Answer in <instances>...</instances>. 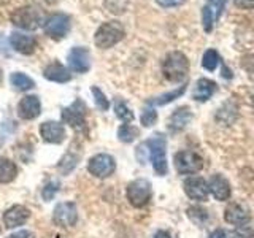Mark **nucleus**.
Masks as SVG:
<instances>
[{
	"instance_id": "f257e3e1",
	"label": "nucleus",
	"mask_w": 254,
	"mask_h": 238,
	"mask_svg": "<svg viewBox=\"0 0 254 238\" xmlns=\"http://www.w3.org/2000/svg\"><path fill=\"white\" fill-rule=\"evenodd\" d=\"M189 70V60L183 53L172 51L162 60V73L167 81L181 83L185 81Z\"/></svg>"
},
{
	"instance_id": "f03ea898",
	"label": "nucleus",
	"mask_w": 254,
	"mask_h": 238,
	"mask_svg": "<svg viewBox=\"0 0 254 238\" xmlns=\"http://www.w3.org/2000/svg\"><path fill=\"white\" fill-rule=\"evenodd\" d=\"M145 146L148 149V154L151 162H153V169L159 177H165L169 172V165H167V140L164 135L156 133L151 138L145 141Z\"/></svg>"
},
{
	"instance_id": "7ed1b4c3",
	"label": "nucleus",
	"mask_w": 254,
	"mask_h": 238,
	"mask_svg": "<svg viewBox=\"0 0 254 238\" xmlns=\"http://www.w3.org/2000/svg\"><path fill=\"white\" fill-rule=\"evenodd\" d=\"M126 35V30L119 21H107L95 30L94 43L100 50H110L115 45H118Z\"/></svg>"
},
{
	"instance_id": "20e7f679",
	"label": "nucleus",
	"mask_w": 254,
	"mask_h": 238,
	"mask_svg": "<svg viewBox=\"0 0 254 238\" xmlns=\"http://www.w3.org/2000/svg\"><path fill=\"white\" fill-rule=\"evenodd\" d=\"M45 19L46 18H45L43 11L34 5L21 6L11 13V22L16 27H19L22 30H35L40 26H43Z\"/></svg>"
},
{
	"instance_id": "39448f33",
	"label": "nucleus",
	"mask_w": 254,
	"mask_h": 238,
	"mask_svg": "<svg viewBox=\"0 0 254 238\" xmlns=\"http://www.w3.org/2000/svg\"><path fill=\"white\" fill-rule=\"evenodd\" d=\"M62 121L68 124L76 132H87L86 125V105L83 100L76 99L70 107L62 110Z\"/></svg>"
},
{
	"instance_id": "423d86ee",
	"label": "nucleus",
	"mask_w": 254,
	"mask_h": 238,
	"mask_svg": "<svg viewBox=\"0 0 254 238\" xmlns=\"http://www.w3.org/2000/svg\"><path fill=\"white\" fill-rule=\"evenodd\" d=\"M70 26H71L70 16L64 14V13H54L45 19L43 30L48 37L58 42V40H62L67 37V34L70 32Z\"/></svg>"
},
{
	"instance_id": "0eeeda50",
	"label": "nucleus",
	"mask_w": 254,
	"mask_h": 238,
	"mask_svg": "<svg viewBox=\"0 0 254 238\" xmlns=\"http://www.w3.org/2000/svg\"><path fill=\"white\" fill-rule=\"evenodd\" d=\"M127 200L135 208H143L151 200V182L148 179H135L127 186Z\"/></svg>"
},
{
	"instance_id": "6e6552de",
	"label": "nucleus",
	"mask_w": 254,
	"mask_h": 238,
	"mask_svg": "<svg viewBox=\"0 0 254 238\" xmlns=\"http://www.w3.org/2000/svg\"><path fill=\"white\" fill-rule=\"evenodd\" d=\"M115 170H116L115 157L105 153L95 154L87 162V172L95 178H108L115 173Z\"/></svg>"
},
{
	"instance_id": "1a4fd4ad",
	"label": "nucleus",
	"mask_w": 254,
	"mask_h": 238,
	"mask_svg": "<svg viewBox=\"0 0 254 238\" xmlns=\"http://www.w3.org/2000/svg\"><path fill=\"white\" fill-rule=\"evenodd\" d=\"M175 167L181 175H194L202 170V157L194 151H180L175 156Z\"/></svg>"
},
{
	"instance_id": "9d476101",
	"label": "nucleus",
	"mask_w": 254,
	"mask_h": 238,
	"mask_svg": "<svg viewBox=\"0 0 254 238\" xmlns=\"http://www.w3.org/2000/svg\"><path fill=\"white\" fill-rule=\"evenodd\" d=\"M53 221L59 227H71L78 221V210L73 202H62L56 205L53 211Z\"/></svg>"
},
{
	"instance_id": "9b49d317",
	"label": "nucleus",
	"mask_w": 254,
	"mask_h": 238,
	"mask_svg": "<svg viewBox=\"0 0 254 238\" xmlns=\"http://www.w3.org/2000/svg\"><path fill=\"white\" fill-rule=\"evenodd\" d=\"M67 63L70 70L76 73H86L91 70V53L84 46H75L71 48L67 56Z\"/></svg>"
},
{
	"instance_id": "f8f14e48",
	"label": "nucleus",
	"mask_w": 254,
	"mask_h": 238,
	"mask_svg": "<svg viewBox=\"0 0 254 238\" xmlns=\"http://www.w3.org/2000/svg\"><path fill=\"white\" fill-rule=\"evenodd\" d=\"M18 116L24 121H32L42 113V102L38 95H24L18 103Z\"/></svg>"
},
{
	"instance_id": "ddd939ff",
	"label": "nucleus",
	"mask_w": 254,
	"mask_h": 238,
	"mask_svg": "<svg viewBox=\"0 0 254 238\" xmlns=\"http://www.w3.org/2000/svg\"><path fill=\"white\" fill-rule=\"evenodd\" d=\"M40 135L46 143L61 145L65 140V127L58 121H45L40 125Z\"/></svg>"
},
{
	"instance_id": "4468645a",
	"label": "nucleus",
	"mask_w": 254,
	"mask_h": 238,
	"mask_svg": "<svg viewBox=\"0 0 254 238\" xmlns=\"http://www.w3.org/2000/svg\"><path fill=\"white\" fill-rule=\"evenodd\" d=\"M10 45L16 53L30 56L37 50V38L34 35L22 34V32H13L10 35Z\"/></svg>"
},
{
	"instance_id": "2eb2a0df",
	"label": "nucleus",
	"mask_w": 254,
	"mask_h": 238,
	"mask_svg": "<svg viewBox=\"0 0 254 238\" xmlns=\"http://www.w3.org/2000/svg\"><path fill=\"white\" fill-rule=\"evenodd\" d=\"M30 216V211L22 205H13L3 213V226L6 229H16L24 226Z\"/></svg>"
},
{
	"instance_id": "dca6fc26",
	"label": "nucleus",
	"mask_w": 254,
	"mask_h": 238,
	"mask_svg": "<svg viewBox=\"0 0 254 238\" xmlns=\"http://www.w3.org/2000/svg\"><path fill=\"white\" fill-rule=\"evenodd\" d=\"M185 190L192 200L205 202L208 198V184L203 178H188L185 181Z\"/></svg>"
},
{
	"instance_id": "f3484780",
	"label": "nucleus",
	"mask_w": 254,
	"mask_h": 238,
	"mask_svg": "<svg viewBox=\"0 0 254 238\" xmlns=\"http://www.w3.org/2000/svg\"><path fill=\"white\" fill-rule=\"evenodd\" d=\"M43 76L48 79V81H53V83H59V84H64V83H68L71 79V73L70 70L62 65L61 62L54 60L51 62L50 65H46L45 70H43Z\"/></svg>"
},
{
	"instance_id": "a211bd4d",
	"label": "nucleus",
	"mask_w": 254,
	"mask_h": 238,
	"mask_svg": "<svg viewBox=\"0 0 254 238\" xmlns=\"http://www.w3.org/2000/svg\"><path fill=\"white\" fill-rule=\"evenodd\" d=\"M224 219L229 224H235V226H245L246 222H250L251 219V213L242 206L240 203H230L227 206V210L224 211Z\"/></svg>"
},
{
	"instance_id": "6ab92c4d",
	"label": "nucleus",
	"mask_w": 254,
	"mask_h": 238,
	"mask_svg": "<svg viewBox=\"0 0 254 238\" xmlns=\"http://www.w3.org/2000/svg\"><path fill=\"white\" fill-rule=\"evenodd\" d=\"M208 190L219 202H224L230 197V184L224 177H221V175H213V177L210 178Z\"/></svg>"
},
{
	"instance_id": "aec40b11",
	"label": "nucleus",
	"mask_w": 254,
	"mask_h": 238,
	"mask_svg": "<svg viewBox=\"0 0 254 238\" xmlns=\"http://www.w3.org/2000/svg\"><path fill=\"white\" fill-rule=\"evenodd\" d=\"M190 119H192V113H190V110L188 107L178 108L177 111H173L169 118V130L173 133L181 132L183 129H186V125L190 122Z\"/></svg>"
},
{
	"instance_id": "412c9836",
	"label": "nucleus",
	"mask_w": 254,
	"mask_h": 238,
	"mask_svg": "<svg viewBox=\"0 0 254 238\" xmlns=\"http://www.w3.org/2000/svg\"><path fill=\"white\" fill-rule=\"evenodd\" d=\"M214 92H216V83L211 81L208 78H202V79H198L194 87L192 99L197 102H206Z\"/></svg>"
},
{
	"instance_id": "4be33fe9",
	"label": "nucleus",
	"mask_w": 254,
	"mask_h": 238,
	"mask_svg": "<svg viewBox=\"0 0 254 238\" xmlns=\"http://www.w3.org/2000/svg\"><path fill=\"white\" fill-rule=\"evenodd\" d=\"M18 177V167L6 157H0V184H8Z\"/></svg>"
},
{
	"instance_id": "5701e85b",
	"label": "nucleus",
	"mask_w": 254,
	"mask_h": 238,
	"mask_svg": "<svg viewBox=\"0 0 254 238\" xmlns=\"http://www.w3.org/2000/svg\"><path fill=\"white\" fill-rule=\"evenodd\" d=\"M10 83L13 86L14 91L18 92H26L29 89H34L35 87V81L30 76H27L22 71H14V73L10 75Z\"/></svg>"
},
{
	"instance_id": "b1692460",
	"label": "nucleus",
	"mask_w": 254,
	"mask_h": 238,
	"mask_svg": "<svg viewBox=\"0 0 254 238\" xmlns=\"http://www.w3.org/2000/svg\"><path fill=\"white\" fill-rule=\"evenodd\" d=\"M185 91H186V84H183V86L178 87V89L170 91V92H165V94H162V95H159V97H156V99H153V100H149V103H151V105H167V103L173 102L175 99L181 97V95L185 94Z\"/></svg>"
},
{
	"instance_id": "393cba45",
	"label": "nucleus",
	"mask_w": 254,
	"mask_h": 238,
	"mask_svg": "<svg viewBox=\"0 0 254 238\" xmlns=\"http://www.w3.org/2000/svg\"><path fill=\"white\" fill-rule=\"evenodd\" d=\"M137 137H138V129L133 127L132 124H123L118 129V138L123 143H132Z\"/></svg>"
},
{
	"instance_id": "a878e982",
	"label": "nucleus",
	"mask_w": 254,
	"mask_h": 238,
	"mask_svg": "<svg viewBox=\"0 0 254 238\" xmlns=\"http://www.w3.org/2000/svg\"><path fill=\"white\" fill-rule=\"evenodd\" d=\"M115 113L116 116L121 119L123 122L126 124H129L133 121V113H132V110L127 107V103L124 100H116L115 102Z\"/></svg>"
},
{
	"instance_id": "bb28decb",
	"label": "nucleus",
	"mask_w": 254,
	"mask_h": 238,
	"mask_svg": "<svg viewBox=\"0 0 254 238\" xmlns=\"http://www.w3.org/2000/svg\"><path fill=\"white\" fill-rule=\"evenodd\" d=\"M78 154H73L71 151H68V153L62 157V161L59 162V170L64 173V175H67V173H70L71 170L75 169L76 167V164H78Z\"/></svg>"
},
{
	"instance_id": "cd10ccee",
	"label": "nucleus",
	"mask_w": 254,
	"mask_h": 238,
	"mask_svg": "<svg viewBox=\"0 0 254 238\" xmlns=\"http://www.w3.org/2000/svg\"><path fill=\"white\" fill-rule=\"evenodd\" d=\"M219 54L216 50H208V51H205L203 54V58H202V65L205 70H208V71H213L214 68L218 67V63H219Z\"/></svg>"
},
{
	"instance_id": "c85d7f7f",
	"label": "nucleus",
	"mask_w": 254,
	"mask_h": 238,
	"mask_svg": "<svg viewBox=\"0 0 254 238\" xmlns=\"http://www.w3.org/2000/svg\"><path fill=\"white\" fill-rule=\"evenodd\" d=\"M91 92L94 95V102H95V105H97V108L102 111H107L110 108V100L107 99V95L103 94L97 86H92Z\"/></svg>"
},
{
	"instance_id": "c756f323",
	"label": "nucleus",
	"mask_w": 254,
	"mask_h": 238,
	"mask_svg": "<svg viewBox=\"0 0 254 238\" xmlns=\"http://www.w3.org/2000/svg\"><path fill=\"white\" fill-rule=\"evenodd\" d=\"M188 216L192 219L195 224L200 226L208 219V213H206V210H203V208H198V206H190L188 210Z\"/></svg>"
},
{
	"instance_id": "7c9ffc66",
	"label": "nucleus",
	"mask_w": 254,
	"mask_h": 238,
	"mask_svg": "<svg viewBox=\"0 0 254 238\" xmlns=\"http://www.w3.org/2000/svg\"><path fill=\"white\" fill-rule=\"evenodd\" d=\"M58 190H59V182L58 181H48L45 187L42 189V197H43V200L45 202H51L54 195L58 194Z\"/></svg>"
},
{
	"instance_id": "2f4dec72",
	"label": "nucleus",
	"mask_w": 254,
	"mask_h": 238,
	"mask_svg": "<svg viewBox=\"0 0 254 238\" xmlns=\"http://www.w3.org/2000/svg\"><path fill=\"white\" fill-rule=\"evenodd\" d=\"M140 121H141V125H143V127H151V125H154L156 121H157V113H156V110H154V108H146V110H143Z\"/></svg>"
},
{
	"instance_id": "473e14b6",
	"label": "nucleus",
	"mask_w": 254,
	"mask_h": 238,
	"mask_svg": "<svg viewBox=\"0 0 254 238\" xmlns=\"http://www.w3.org/2000/svg\"><path fill=\"white\" fill-rule=\"evenodd\" d=\"M242 68L251 79H254V54H248L242 59Z\"/></svg>"
},
{
	"instance_id": "72a5a7b5",
	"label": "nucleus",
	"mask_w": 254,
	"mask_h": 238,
	"mask_svg": "<svg viewBox=\"0 0 254 238\" xmlns=\"http://www.w3.org/2000/svg\"><path fill=\"white\" fill-rule=\"evenodd\" d=\"M232 238H254V230L251 227L240 226L232 232Z\"/></svg>"
},
{
	"instance_id": "f704fd0d",
	"label": "nucleus",
	"mask_w": 254,
	"mask_h": 238,
	"mask_svg": "<svg viewBox=\"0 0 254 238\" xmlns=\"http://www.w3.org/2000/svg\"><path fill=\"white\" fill-rule=\"evenodd\" d=\"M186 0H156V3L162 8H173V6H180L185 3Z\"/></svg>"
},
{
	"instance_id": "c9c22d12",
	"label": "nucleus",
	"mask_w": 254,
	"mask_h": 238,
	"mask_svg": "<svg viewBox=\"0 0 254 238\" xmlns=\"http://www.w3.org/2000/svg\"><path fill=\"white\" fill-rule=\"evenodd\" d=\"M6 238H35V237L32 232H29V230H18V232L10 234Z\"/></svg>"
},
{
	"instance_id": "e433bc0d",
	"label": "nucleus",
	"mask_w": 254,
	"mask_h": 238,
	"mask_svg": "<svg viewBox=\"0 0 254 238\" xmlns=\"http://www.w3.org/2000/svg\"><path fill=\"white\" fill-rule=\"evenodd\" d=\"M235 5L242 10H251L254 8V0H235Z\"/></svg>"
},
{
	"instance_id": "4c0bfd02",
	"label": "nucleus",
	"mask_w": 254,
	"mask_h": 238,
	"mask_svg": "<svg viewBox=\"0 0 254 238\" xmlns=\"http://www.w3.org/2000/svg\"><path fill=\"white\" fill-rule=\"evenodd\" d=\"M208 238H227V235H226V232L222 229H216Z\"/></svg>"
},
{
	"instance_id": "58836bf2",
	"label": "nucleus",
	"mask_w": 254,
	"mask_h": 238,
	"mask_svg": "<svg viewBox=\"0 0 254 238\" xmlns=\"http://www.w3.org/2000/svg\"><path fill=\"white\" fill-rule=\"evenodd\" d=\"M154 238H170V234L165 232V230H159V232H156Z\"/></svg>"
},
{
	"instance_id": "ea45409f",
	"label": "nucleus",
	"mask_w": 254,
	"mask_h": 238,
	"mask_svg": "<svg viewBox=\"0 0 254 238\" xmlns=\"http://www.w3.org/2000/svg\"><path fill=\"white\" fill-rule=\"evenodd\" d=\"M45 3H48V5H54V3H58L59 0H43Z\"/></svg>"
},
{
	"instance_id": "a19ab883",
	"label": "nucleus",
	"mask_w": 254,
	"mask_h": 238,
	"mask_svg": "<svg viewBox=\"0 0 254 238\" xmlns=\"http://www.w3.org/2000/svg\"><path fill=\"white\" fill-rule=\"evenodd\" d=\"M3 81V71H2V68H0V83Z\"/></svg>"
},
{
	"instance_id": "79ce46f5",
	"label": "nucleus",
	"mask_w": 254,
	"mask_h": 238,
	"mask_svg": "<svg viewBox=\"0 0 254 238\" xmlns=\"http://www.w3.org/2000/svg\"><path fill=\"white\" fill-rule=\"evenodd\" d=\"M253 105H254V95H253Z\"/></svg>"
}]
</instances>
